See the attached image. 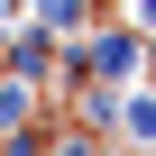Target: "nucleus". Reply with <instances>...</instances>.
Listing matches in <instances>:
<instances>
[{"label": "nucleus", "instance_id": "1", "mask_svg": "<svg viewBox=\"0 0 156 156\" xmlns=\"http://www.w3.org/2000/svg\"><path fill=\"white\" fill-rule=\"evenodd\" d=\"M129 129H138V138H156V101H138V110H129Z\"/></svg>", "mask_w": 156, "mask_h": 156}]
</instances>
